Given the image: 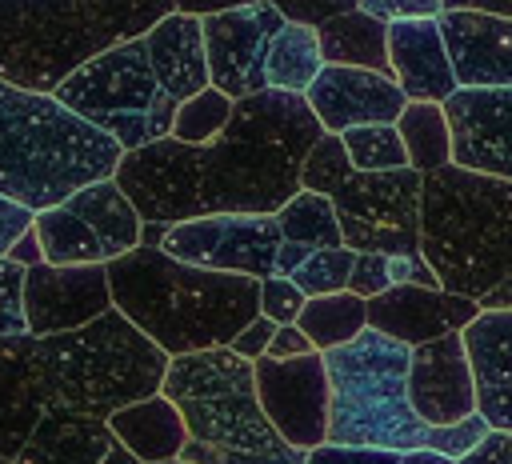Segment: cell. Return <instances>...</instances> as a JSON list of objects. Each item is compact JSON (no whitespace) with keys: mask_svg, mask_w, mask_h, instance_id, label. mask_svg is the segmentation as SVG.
Returning a JSON list of instances; mask_svg holds the SVG:
<instances>
[{"mask_svg":"<svg viewBox=\"0 0 512 464\" xmlns=\"http://www.w3.org/2000/svg\"><path fill=\"white\" fill-rule=\"evenodd\" d=\"M324 136L308 100L264 88L236 100L228 128L208 144L152 140L120 156L112 180L140 220H196L220 212L276 216L300 192V164Z\"/></svg>","mask_w":512,"mask_h":464,"instance_id":"obj_1","label":"cell"},{"mask_svg":"<svg viewBox=\"0 0 512 464\" xmlns=\"http://www.w3.org/2000/svg\"><path fill=\"white\" fill-rule=\"evenodd\" d=\"M108 284L112 308H120L168 356L228 348L260 312V280L196 268L144 244L108 260Z\"/></svg>","mask_w":512,"mask_h":464,"instance_id":"obj_2","label":"cell"},{"mask_svg":"<svg viewBox=\"0 0 512 464\" xmlns=\"http://www.w3.org/2000/svg\"><path fill=\"white\" fill-rule=\"evenodd\" d=\"M124 148L60 104L0 76V196L32 212L64 204L84 184L108 180Z\"/></svg>","mask_w":512,"mask_h":464,"instance_id":"obj_3","label":"cell"},{"mask_svg":"<svg viewBox=\"0 0 512 464\" xmlns=\"http://www.w3.org/2000/svg\"><path fill=\"white\" fill-rule=\"evenodd\" d=\"M172 0H0V76L56 92L100 52L144 36Z\"/></svg>","mask_w":512,"mask_h":464,"instance_id":"obj_4","label":"cell"},{"mask_svg":"<svg viewBox=\"0 0 512 464\" xmlns=\"http://www.w3.org/2000/svg\"><path fill=\"white\" fill-rule=\"evenodd\" d=\"M420 256L440 288L488 296L512 276V180L444 164L424 176Z\"/></svg>","mask_w":512,"mask_h":464,"instance_id":"obj_5","label":"cell"},{"mask_svg":"<svg viewBox=\"0 0 512 464\" xmlns=\"http://www.w3.org/2000/svg\"><path fill=\"white\" fill-rule=\"evenodd\" d=\"M160 392L180 408L192 464H304L308 452L292 448L260 408L256 368L232 348L172 356Z\"/></svg>","mask_w":512,"mask_h":464,"instance_id":"obj_6","label":"cell"},{"mask_svg":"<svg viewBox=\"0 0 512 464\" xmlns=\"http://www.w3.org/2000/svg\"><path fill=\"white\" fill-rule=\"evenodd\" d=\"M168 360L172 356L148 340L120 308H108L104 316L68 332L32 336V364L48 408L80 412L92 420H108L112 412L156 396Z\"/></svg>","mask_w":512,"mask_h":464,"instance_id":"obj_7","label":"cell"},{"mask_svg":"<svg viewBox=\"0 0 512 464\" xmlns=\"http://www.w3.org/2000/svg\"><path fill=\"white\" fill-rule=\"evenodd\" d=\"M412 348L376 328L324 352L328 364V440L344 448H424L428 428L408 400Z\"/></svg>","mask_w":512,"mask_h":464,"instance_id":"obj_8","label":"cell"},{"mask_svg":"<svg viewBox=\"0 0 512 464\" xmlns=\"http://www.w3.org/2000/svg\"><path fill=\"white\" fill-rule=\"evenodd\" d=\"M52 96L108 132L124 152L164 140L176 120V100L156 80L144 36L100 52L96 60L76 68Z\"/></svg>","mask_w":512,"mask_h":464,"instance_id":"obj_9","label":"cell"},{"mask_svg":"<svg viewBox=\"0 0 512 464\" xmlns=\"http://www.w3.org/2000/svg\"><path fill=\"white\" fill-rule=\"evenodd\" d=\"M420 192L424 172H352L336 192V220L352 252H420Z\"/></svg>","mask_w":512,"mask_h":464,"instance_id":"obj_10","label":"cell"},{"mask_svg":"<svg viewBox=\"0 0 512 464\" xmlns=\"http://www.w3.org/2000/svg\"><path fill=\"white\" fill-rule=\"evenodd\" d=\"M280 224L276 216H252V212H220V216H196L168 224L164 252L212 268V272H236L264 280L276 272V248H280Z\"/></svg>","mask_w":512,"mask_h":464,"instance_id":"obj_11","label":"cell"},{"mask_svg":"<svg viewBox=\"0 0 512 464\" xmlns=\"http://www.w3.org/2000/svg\"><path fill=\"white\" fill-rule=\"evenodd\" d=\"M284 12L268 0L256 4H236L224 12L200 16L204 28V52H208V80L232 100L256 96L268 88L264 64L276 32L284 28Z\"/></svg>","mask_w":512,"mask_h":464,"instance_id":"obj_12","label":"cell"},{"mask_svg":"<svg viewBox=\"0 0 512 464\" xmlns=\"http://www.w3.org/2000/svg\"><path fill=\"white\" fill-rule=\"evenodd\" d=\"M256 368V396L272 428L300 452H312L328 440V364L324 352L304 356H260Z\"/></svg>","mask_w":512,"mask_h":464,"instance_id":"obj_13","label":"cell"},{"mask_svg":"<svg viewBox=\"0 0 512 464\" xmlns=\"http://www.w3.org/2000/svg\"><path fill=\"white\" fill-rule=\"evenodd\" d=\"M112 308L108 264H32L24 276L28 336L80 328Z\"/></svg>","mask_w":512,"mask_h":464,"instance_id":"obj_14","label":"cell"},{"mask_svg":"<svg viewBox=\"0 0 512 464\" xmlns=\"http://www.w3.org/2000/svg\"><path fill=\"white\" fill-rule=\"evenodd\" d=\"M452 164L512 180V88H456L444 100Z\"/></svg>","mask_w":512,"mask_h":464,"instance_id":"obj_15","label":"cell"},{"mask_svg":"<svg viewBox=\"0 0 512 464\" xmlns=\"http://www.w3.org/2000/svg\"><path fill=\"white\" fill-rule=\"evenodd\" d=\"M312 116L324 124V132H348L360 124H396L408 96L404 88L372 68H348V64H324L320 76L304 92Z\"/></svg>","mask_w":512,"mask_h":464,"instance_id":"obj_16","label":"cell"},{"mask_svg":"<svg viewBox=\"0 0 512 464\" xmlns=\"http://www.w3.org/2000/svg\"><path fill=\"white\" fill-rule=\"evenodd\" d=\"M476 316H480V300L424 284H392L388 292L368 300V328L404 340L408 348L440 340L448 332H464Z\"/></svg>","mask_w":512,"mask_h":464,"instance_id":"obj_17","label":"cell"},{"mask_svg":"<svg viewBox=\"0 0 512 464\" xmlns=\"http://www.w3.org/2000/svg\"><path fill=\"white\" fill-rule=\"evenodd\" d=\"M408 400L424 424H452L476 412V380L460 332L412 348Z\"/></svg>","mask_w":512,"mask_h":464,"instance_id":"obj_18","label":"cell"},{"mask_svg":"<svg viewBox=\"0 0 512 464\" xmlns=\"http://www.w3.org/2000/svg\"><path fill=\"white\" fill-rule=\"evenodd\" d=\"M436 20L460 88H512V16L444 8Z\"/></svg>","mask_w":512,"mask_h":464,"instance_id":"obj_19","label":"cell"},{"mask_svg":"<svg viewBox=\"0 0 512 464\" xmlns=\"http://www.w3.org/2000/svg\"><path fill=\"white\" fill-rule=\"evenodd\" d=\"M388 64H392V80L404 88L408 100L444 104L460 88L436 16L388 20Z\"/></svg>","mask_w":512,"mask_h":464,"instance_id":"obj_20","label":"cell"},{"mask_svg":"<svg viewBox=\"0 0 512 464\" xmlns=\"http://www.w3.org/2000/svg\"><path fill=\"white\" fill-rule=\"evenodd\" d=\"M16 464H140L108 428V420H92L80 412L48 408L20 448Z\"/></svg>","mask_w":512,"mask_h":464,"instance_id":"obj_21","label":"cell"},{"mask_svg":"<svg viewBox=\"0 0 512 464\" xmlns=\"http://www.w3.org/2000/svg\"><path fill=\"white\" fill-rule=\"evenodd\" d=\"M48 412L36 364L32 336H0V456L16 460L40 416Z\"/></svg>","mask_w":512,"mask_h":464,"instance_id":"obj_22","label":"cell"},{"mask_svg":"<svg viewBox=\"0 0 512 464\" xmlns=\"http://www.w3.org/2000/svg\"><path fill=\"white\" fill-rule=\"evenodd\" d=\"M148 44V60L156 80L164 84V92L180 104L196 92H204L208 80V52H204V28L200 16L192 12H168L164 20H156L144 32Z\"/></svg>","mask_w":512,"mask_h":464,"instance_id":"obj_23","label":"cell"},{"mask_svg":"<svg viewBox=\"0 0 512 464\" xmlns=\"http://www.w3.org/2000/svg\"><path fill=\"white\" fill-rule=\"evenodd\" d=\"M108 428L112 436L140 460V464H160V460H172L184 452L188 444V428H184V416L180 408L156 392V396H144L120 412L108 416Z\"/></svg>","mask_w":512,"mask_h":464,"instance_id":"obj_24","label":"cell"},{"mask_svg":"<svg viewBox=\"0 0 512 464\" xmlns=\"http://www.w3.org/2000/svg\"><path fill=\"white\" fill-rule=\"evenodd\" d=\"M316 40H320V56L324 64H348V68H372L392 76L388 64V20L364 12V8H348L340 16H328L324 24H316Z\"/></svg>","mask_w":512,"mask_h":464,"instance_id":"obj_25","label":"cell"},{"mask_svg":"<svg viewBox=\"0 0 512 464\" xmlns=\"http://www.w3.org/2000/svg\"><path fill=\"white\" fill-rule=\"evenodd\" d=\"M64 204L100 236L108 260H116V256H124V252H132V248H140V228H144V220H140L136 204L124 196V188H120L112 176H108V180H96V184H84V188L72 192Z\"/></svg>","mask_w":512,"mask_h":464,"instance_id":"obj_26","label":"cell"},{"mask_svg":"<svg viewBox=\"0 0 512 464\" xmlns=\"http://www.w3.org/2000/svg\"><path fill=\"white\" fill-rule=\"evenodd\" d=\"M296 328L312 340L316 352H332L368 328V300L348 288L328 296H308L296 316Z\"/></svg>","mask_w":512,"mask_h":464,"instance_id":"obj_27","label":"cell"},{"mask_svg":"<svg viewBox=\"0 0 512 464\" xmlns=\"http://www.w3.org/2000/svg\"><path fill=\"white\" fill-rule=\"evenodd\" d=\"M320 68H324V56H320L316 28H312V24H296V20H288V24L276 32L272 48H268V64H264L268 88L304 96L308 84L320 76Z\"/></svg>","mask_w":512,"mask_h":464,"instance_id":"obj_28","label":"cell"},{"mask_svg":"<svg viewBox=\"0 0 512 464\" xmlns=\"http://www.w3.org/2000/svg\"><path fill=\"white\" fill-rule=\"evenodd\" d=\"M396 132L404 140L408 168H416V172L428 176V172L452 164V128H448L444 104L408 100L404 112H400V120H396Z\"/></svg>","mask_w":512,"mask_h":464,"instance_id":"obj_29","label":"cell"},{"mask_svg":"<svg viewBox=\"0 0 512 464\" xmlns=\"http://www.w3.org/2000/svg\"><path fill=\"white\" fill-rule=\"evenodd\" d=\"M32 228L40 236L44 264H108L100 236L68 204H52V208L36 212Z\"/></svg>","mask_w":512,"mask_h":464,"instance_id":"obj_30","label":"cell"},{"mask_svg":"<svg viewBox=\"0 0 512 464\" xmlns=\"http://www.w3.org/2000/svg\"><path fill=\"white\" fill-rule=\"evenodd\" d=\"M276 224H280L284 240H296V244H308V248H340L344 244L332 196H320V192H308V188H300L276 212Z\"/></svg>","mask_w":512,"mask_h":464,"instance_id":"obj_31","label":"cell"},{"mask_svg":"<svg viewBox=\"0 0 512 464\" xmlns=\"http://www.w3.org/2000/svg\"><path fill=\"white\" fill-rule=\"evenodd\" d=\"M232 108H236V100L208 84L204 92H196V96H188V100L176 104V120H172V132L168 136L172 140H184V144H208V140H216L228 128Z\"/></svg>","mask_w":512,"mask_h":464,"instance_id":"obj_32","label":"cell"},{"mask_svg":"<svg viewBox=\"0 0 512 464\" xmlns=\"http://www.w3.org/2000/svg\"><path fill=\"white\" fill-rule=\"evenodd\" d=\"M348 160L356 172H392V168H408V152L404 140L396 132V124H360L340 132Z\"/></svg>","mask_w":512,"mask_h":464,"instance_id":"obj_33","label":"cell"},{"mask_svg":"<svg viewBox=\"0 0 512 464\" xmlns=\"http://www.w3.org/2000/svg\"><path fill=\"white\" fill-rule=\"evenodd\" d=\"M352 172H356V168H352V160H348L344 136H340V132H324V136L308 148V156H304V164H300V188L320 192V196H332Z\"/></svg>","mask_w":512,"mask_h":464,"instance_id":"obj_34","label":"cell"},{"mask_svg":"<svg viewBox=\"0 0 512 464\" xmlns=\"http://www.w3.org/2000/svg\"><path fill=\"white\" fill-rule=\"evenodd\" d=\"M352 260L356 252L352 248H312L304 256V264L288 276L304 296H328V292H344L348 288V276H352Z\"/></svg>","mask_w":512,"mask_h":464,"instance_id":"obj_35","label":"cell"},{"mask_svg":"<svg viewBox=\"0 0 512 464\" xmlns=\"http://www.w3.org/2000/svg\"><path fill=\"white\" fill-rule=\"evenodd\" d=\"M488 432H492V424H488L480 412H472V416L452 420V424H432V428H428L424 448H432V452H440V456L460 460V456H468V452H472Z\"/></svg>","mask_w":512,"mask_h":464,"instance_id":"obj_36","label":"cell"},{"mask_svg":"<svg viewBox=\"0 0 512 464\" xmlns=\"http://www.w3.org/2000/svg\"><path fill=\"white\" fill-rule=\"evenodd\" d=\"M24 276H28L24 264L0 256V336H28Z\"/></svg>","mask_w":512,"mask_h":464,"instance_id":"obj_37","label":"cell"},{"mask_svg":"<svg viewBox=\"0 0 512 464\" xmlns=\"http://www.w3.org/2000/svg\"><path fill=\"white\" fill-rule=\"evenodd\" d=\"M304 300H308V296H304L288 276H280V272H272V276L260 280V316H268V320H276V324H296Z\"/></svg>","mask_w":512,"mask_h":464,"instance_id":"obj_38","label":"cell"},{"mask_svg":"<svg viewBox=\"0 0 512 464\" xmlns=\"http://www.w3.org/2000/svg\"><path fill=\"white\" fill-rule=\"evenodd\" d=\"M388 288H392V280H388V252H356L352 276H348V292L372 300V296H380Z\"/></svg>","mask_w":512,"mask_h":464,"instance_id":"obj_39","label":"cell"},{"mask_svg":"<svg viewBox=\"0 0 512 464\" xmlns=\"http://www.w3.org/2000/svg\"><path fill=\"white\" fill-rule=\"evenodd\" d=\"M304 464H400V452L388 448H344V444H320L304 456Z\"/></svg>","mask_w":512,"mask_h":464,"instance_id":"obj_40","label":"cell"},{"mask_svg":"<svg viewBox=\"0 0 512 464\" xmlns=\"http://www.w3.org/2000/svg\"><path fill=\"white\" fill-rule=\"evenodd\" d=\"M284 12V20H296V24H324L328 16H340L348 8H360V0H268Z\"/></svg>","mask_w":512,"mask_h":464,"instance_id":"obj_41","label":"cell"},{"mask_svg":"<svg viewBox=\"0 0 512 464\" xmlns=\"http://www.w3.org/2000/svg\"><path fill=\"white\" fill-rule=\"evenodd\" d=\"M272 332H276V320H268V316H252L236 336H232V352L236 356H244V360H260V356H268V344H272Z\"/></svg>","mask_w":512,"mask_h":464,"instance_id":"obj_42","label":"cell"},{"mask_svg":"<svg viewBox=\"0 0 512 464\" xmlns=\"http://www.w3.org/2000/svg\"><path fill=\"white\" fill-rule=\"evenodd\" d=\"M360 8L380 20H412V16H440L444 0H360Z\"/></svg>","mask_w":512,"mask_h":464,"instance_id":"obj_43","label":"cell"},{"mask_svg":"<svg viewBox=\"0 0 512 464\" xmlns=\"http://www.w3.org/2000/svg\"><path fill=\"white\" fill-rule=\"evenodd\" d=\"M388 280L392 284H424V288H440L436 272L428 268V260L420 252H396L388 256Z\"/></svg>","mask_w":512,"mask_h":464,"instance_id":"obj_44","label":"cell"},{"mask_svg":"<svg viewBox=\"0 0 512 464\" xmlns=\"http://www.w3.org/2000/svg\"><path fill=\"white\" fill-rule=\"evenodd\" d=\"M32 208H24L20 200H8L0 196V256H8V248L20 240V232L32 228Z\"/></svg>","mask_w":512,"mask_h":464,"instance_id":"obj_45","label":"cell"},{"mask_svg":"<svg viewBox=\"0 0 512 464\" xmlns=\"http://www.w3.org/2000/svg\"><path fill=\"white\" fill-rule=\"evenodd\" d=\"M456 464H512V432L492 428L468 456H460Z\"/></svg>","mask_w":512,"mask_h":464,"instance_id":"obj_46","label":"cell"},{"mask_svg":"<svg viewBox=\"0 0 512 464\" xmlns=\"http://www.w3.org/2000/svg\"><path fill=\"white\" fill-rule=\"evenodd\" d=\"M304 352H316V348H312V340H308V336H304L296 324H276L272 344H268V356L288 360V356H304Z\"/></svg>","mask_w":512,"mask_h":464,"instance_id":"obj_47","label":"cell"},{"mask_svg":"<svg viewBox=\"0 0 512 464\" xmlns=\"http://www.w3.org/2000/svg\"><path fill=\"white\" fill-rule=\"evenodd\" d=\"M8 260L24 264V268H32V264H44V248H40V236H36V228L20 232V240L8 248Z\"/></svg>","mask_w":512,"mask_h":464,"instance_id":"obj_48","label":"cell"},{"mask_svg":"<svg viewBox=\"0 0 512 464\" xmlns=\"http://www.w3.org/2000/svg\"><path fill=\"white\" fill-rule=\"evenodd\" d=\"M312 248L308 244H296V240H280V248H276V272L280 276H292L300 264H304V256H308Z\"/></svg>","mask_w":512,"mask_h":464,"instance_id":"obj_49","label":"cell"},{"mask_svg":"<svg viewBox=\"0 0 512 464\" xmlns=\"http://www.w3.org/2000/svg\"><path fill=\"white\" fill-rule=\"evenodd\" d=\"M444 8H468V12H496V16H512V0H444Z\"/></svg>","mask_w":512,"mask_h":464,"instance_id":"obj_50","label":"cell"},{"mask_svg":"<svg viewBox=\"0 0 512 464\" xmlns=\"http://www.w3.org/2000/svg\"><path fill=\"white\" fill-rule=\"evenodd\" d=\"M400 464H456L452 456H440L432 448H412V452H400Z\"/></svg>","mask_w":512,"mask_h":464,"instance_id":"obj_51","label":"cell"},{"mask_svg":"<svg viewBox=\"0 0 512 464\" xmlns=\"http://www.w3.org/2000/svg\"><path fill=\"white\" fill-rule=\"evenodd\" d=\"M480 308H512V276L504 284H496L488 296H480Z\"/></svg>","mask_w":512,"mask_h":464,"instance_id":"obj_52","label":"cell"},{"mask_svg":"<svg viewBox=\"0 0 512 464\" xmlns=\"http://www.w3.org/2000/svg\"><path fill=\"white\" fill-rule=\"evenodd\" d=\"M164 236H168V224L164 220H144V228H140V244L144 248H160Z\"/></svg>","mask_w":512,"mask_h":464,"instance_id":"obj_53","label":"cell"},{"mask_svg":"<svg viewBox=\"0 0 512 464\" xmlns=\"http://www.w3.org/2000/svg\"><path fill=\"white\" fill-rule=\"evenodd\" d=\"M160 464H192V460H184V456H172V460H160Z\"/></svg>","mask_w":512,"mask_h":464,"instance_id":"obj_54","label":"cell"},{"mask_svg":"<svg viewBox=\"0 0 512 464\" xmlns=\"http://www.w3.org/2000/svg\"><path fill=\"white\" fill-rule=\"evenodd\" d=\"M0 464H16V460H4V456H0Z\"/></svg>","mask_w":512,"mask_h":464,"instance_id":"obj_55","label":"cell"}]
</instances>
